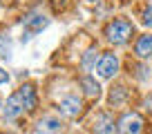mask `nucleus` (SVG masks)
Masks as SVG:
<instances>
[{"instance_id": "1", "label": "nucleus", "mask_w": 152, "mask_h": 134, "mask_svg": "<svg viewBox=\"0 0 152 134\" xmlns=\"http://www.w3.org/2000/svg\"><path fill=\"white\" fill-rule=\"evenodd\" d=\"M132 34H134V25L125 18H114L105 27V36H107V40L112 45H125Z\"/></svg>"}, {"instance_id": "2", "label": "nucleus", "mask_w": 152, "mask_h": 134, "mask_svg": "<svg viewBox=\"0 0 152 134\" xmlns=\"http://www.w3.org/2000/svg\"><path fill=\"white\" fill-rule=\"evenodd\" d=\"M141 130H143V119L137 112H125L116 123L119 134H141Z\"/></svg>"}, {"instance_id": "3", "label": "nucleus", "mask_w": 152, "mask_h": 134, "mask_svg": "<svg viewBox=\"0 0 152 134\" xmlns=\"http://www.w3.org/2000/svg\"><path fill=\"white\" fill-rule=\"evenodd\" d=\"M119 72V56L116 54H103L96 63V74L99 78H112Z\"/></svg>"}, {"instance_id": "4", "label": "nucleus", "mask_w": 152, "mask_h": 134, "mask_svg": "<svg viewBox=\"0 0 152 134\" xmlns=\"http://www.w3.org/2000/svg\"><path fill=\"white\" fill-rule=\"evenodd\" d=\"M92 132H94V134H114V132H116V125H114L112 114H107V112L96 114L94 123H92Z\"/></svg>"}, {"instance_id": "5", "label": "nucleus", "mask_w": 152, "mask_h": 134, "mask_svg": "<svg viewBox=\"0 0 152 134\" xmlns=\"http://www.w3.org/2000/svg\"><path fill=\"white\" fill-rule=\"evenodd\" d=\"M61 132H63V123L56 116H45V119H40L36 123V130H34V134H61Z\"/></svg>"}, {"instance_id": "6", "label": "nucleus", "mask_w": 152, "mask_h": 134, "mask_svg": "<svg viewBox=\"0 0 152 134\" xmlns=\"http://www.w3.org/2000/svg\"><path fill=\"white\" fill-rule=\"evenodd\" d=\"M58 110H61V114L65 116H78L83 110V100L78 98V96H65V98H61V103H58Z\"/></svg>"}, {"instance_id": "7", "label": "nucleus", "mask_w": 152, "mask_h": 134, "mask_svg": "<svg viewBox=\"0 0 152 134\" xmlns=\"http://www.w3.org/2000/svg\"><path fill=\"white\" fill-rule=\"evenodd\" d=\"M23 112H25V103H23V98H20V94L16 92V94H11L9 98H7L5 116L7 119H16V116H20Z\"/></svg>"}, {"instance_id": "8", "label": "nucleus", "mask_w": 152, "mask_h": 134, "mask_svg": "<svg viewBox=\"0 0 152 134\" xmlns=\"http://www.w3.org/2000/svg\"><path fill=\"white\" fill-rule=\"evenodd\" d=\"M134 54L139 58H152V34H145L137 40L134 45Z\"/></svg>"}, {"instance_id": "9", "label": "nucleus", "mask_w": 152, "mask_h": 134, "mask_svg": "<svg viewBox=\"0 0 152 134\" xmlns=\"http://www.w3.org/2000/svg\"><path fill=\"white\" fill-rule=\"evenodd\" d=\"M81 87H83V94H85L87 98H99L101 96V87H99V83H96V78H92V76H83Z\"/></svg>"}, {"instance_id": "10", "label": "nucleus", "mask_w": 152, "mask_h": 134, "mask_svg": "<svg viewBox=\"0 0 152 134\" xmlns=\"http://www.w3.org/2000/svg\"><path fill=\"white\" fill-rule=\"evenodd\" d=\"M47 25H49V20L45 18V16H38V14L29 16V18L25 20V27H27V31H29V34H36V31H40V29H45Z\"/></svg>"}, {"instance_id": "11", "label": "nucleus", "mask_w": 152, "mask_h": 134, "mask_svg": "<svg viewBox=\"0 0 152 134\" xmlns=\"http://www.w3.org/2000/svg\"><path fill=\"white\" fill-rule=\"evenodd\" d=\"M18 94L25 103V110H34L36 107V90H34V85H23L18 90Z\"/></svg>"}, {"instance_id": "12", "label": "nucleus", "mask_w": 152, "mask_h": 134, "mask_svg": "<svg viewBox=\"0 0 152 134\" xmlns=\"http://www.w3.org/2000/svg\"><path fill=\"white\" fill-rule=\"evenodd\" d=\"M125 94H128L125 87L123 85H116L112 92H110V103H112V105H121V103L125 100Z\"/></svg>"}, {"instance_id": "13", "label": "nucleus", "mask_w": 152, "mask_h": 134, "mask_svg": "<svg viewBox=\"0 0 152 134\" xmlns=\"http://www.w3.org/2000/svg\"><path fill=\"white\" fill-rule=\"evenodd\" d=\"M96 54H99V49H96V47H90L85 52V58H83V69H92V67L96 69V63H99V60H96Z\"/></svg>"}, {"instance_id": "14", "label": "nucleus", "mask_w": 152, "mask_h": 134, "mask_svg": "<svg viewBox=\"0 0 152 134\" xmlns=\"http://www.w3.org/2000/svg\"><path fill=\"white\" fill-rule=\"evenodd\" d=\"M9 54H11V40H9V36L0 34V56L9 58Z\"/></svg>"}, {"instance_id": "15", "label": "nucleus", "mask_w": 152, "mask_h": 134, "mask_svg": "<svg viewBox=\"0 0 152 134\" xmlns=\"http://www.w3.org/2000/svg\"><path fill=\"white\" fill-rule=\"evenodd\" d=\"M143 25H148V27L152 29V7H148V9L143 11Z\"/></svg>"}, {"instance_id": "16", "label": "nucleus", "mask_w": 152, "mask_h": 134, "mask_svg": "<svg viewBox=\"0 0 152 134\" xmlns=\"http://www.w3.org/2000/svg\"><path fill=\"white\" fill-rule=\"evenodd\" d=\"M143 107H145V110H148V112H150V114H152V94L148 96L145 100H143Z\"/></svg>"}, {"instance_id": "17", "label": "nucleus", "mask_w": 152, "mask_h": 134, "mask_svg": "<svg viewBox=\"0 0 152 134\" xmlns=\"http://www.w3.org/2000/svg\"><path fill=\"white\" fill-rule=\"evenodd\" d=\"M7 78H9V76H7V72H2V69H0V85H2V83H7Z\"/></svg>"}, {"instance_id": "18", "label": "nucleus", "mask_w": 152, "mask_h": 134, "mask_svg": "<svg viewBox=\"0 0 152 134\" xmlns=\"http://www.w3.org/2000/svg\"><path fill=\"white\" fill-rule=\"evenodd\" d=\"M90 2H99V0H90Z\"/></svg>"}, {"instance_id": "19", "label": "nucleus", "mask_w": 152, "mask_h": 134, "mask_svg": "<svg viewBox=\"0 0 152 134\" xmlns=\"http://www.w3.org/2000/svg\"><path fill=\"white\" fill-rule=\"evenodd\" d=\"M5 134H11V132H5Z\"/></svg>"}, {"instance_id": "20", "label": "nucleus", "mask_w": 152, "mask_h": 134, "mask_svg": "<svg viewBox=\"0 0 152 134\" xmlns=\"http://www.w3.org/2000/svg\"><path fill=\"white\" fill-rule=\"evenodd\" d=\"M0 105H2V100H0Z\"/></svg>"}]
</instances>
